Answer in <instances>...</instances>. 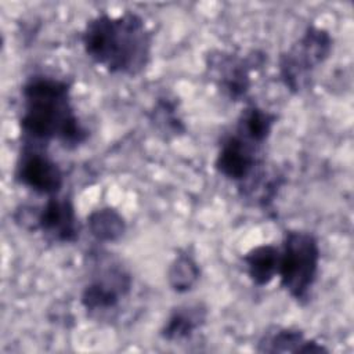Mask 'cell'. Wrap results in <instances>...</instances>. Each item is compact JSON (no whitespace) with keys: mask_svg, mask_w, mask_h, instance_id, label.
Wrapping results in <instances>:
<instances>
[{"mask_svg":"<svg viewBox=\"0 0 354 354\" xmlns=\"http://www.w3.org/2000/svg\"><path fill=\"white\" fill-rule=\"evenodd\" d=\"M267 54L249 50L245 54L228 50H209L205 55V69L210 82L230 101H246L253 86L252 75L260 71Z\"/></svg>","mask_w":354,"mask_h":354,"instance_id":"5","label":"cell"},{"mask_svg":"<svg viewBox=\"0 0 354 354\" xmlns=\"http://www.w3.org/2000/svg\"><path fill=\"white\" fill-rule=\"evenodd\" d=\"M149 120L165 138L178 137L187 131L178 113V104L170 97H160L156 100L149 112Z\"/></svg>","mask_w":354,"mask_h":354,"instance_id":"16","label":"cell"},{"mask_svg":"<svg viewBox=\"0 0 354 354\" xmlns=\"http://www.w3.org/2000/svg\"><path fill=\"white\" fill-rule=\"evenodd\" d=\"M321 248L317 236L304 230H286L279 246V286L299 304L308 301L317 282Z\"/></svg>","mask_w":354,"mask_h":354,"instance_id":"3","label":"cell"},{"mask_svg":"<svg viewBox=\"0 0 354 354\" xmlns=\"http://www.w3.org/2000/svg\"><path fill=\"white\" fill-rule=\"evenodd\" d=\"M257 353H295V354H321L329 353V348L315 339L307 337L304 330L295 326L271 325L256 343Z\"/></svg>","mask_w":354,"mask_h":354,"instance_id":"10","label":"cell"},{"mask_svg":"<svg viewBox=\"0 0 354 354\" xmlns=\"http://www.w3.org/2000/svg\"><path fill=\"white\" fill-rule=\"evenodd\" d=\"M80 43L87 58L108 73L136 77L151 62L153 33L134 11L100 12L84 24Z\"/></svg>","mask_w":354,"mask_h":354,"instance_id":"2","label":"cell"},{"mask_svg":"<svg viewBox=\"0 0 354 354\" xmlns=\"http://www.w3.org/2000/svg\"><path fill=\"white\" fill-rule=\"evenodd\" d=\"M249 281L257 286H268L278 275L279 246L272 243H261L250 248L241 257Z\"/></svg>","mask_w":354,"mask_h":354,"instance_id":"13","label":"cell"},{"mask_svg":"<svg viewBox=\"0 0 354 354\" xmlns=\"http://www.w3.org/2000/svg\"><path fill=\"white\" fill-rule=\"evenodd\" d=\"M12 218L30 232H40L53 243H75L80 236V224L71 196H48L41 206L19 205Z\"/></svg>","mask_w":354,"mask_h":354,"instance_id":"6","label":"cell"},{"mask_svg":"<svg viewBox=\"0 0 354 354\" xmlns=\"http://www.w3.org/2000/svg\"><path fill=\"white\" fill-rule=\"evenodd\" d=\"M333 51L330 32L318 25H308L301 36L278 58V76L292 94L310 87L313 73L326 62Z\"/></svg>","mask_w":354,"mask_h":354,"instance_id":"4","label":"cell"},{"mask_svg":"<svg viewBox=\"0 0 354 354\" xmlns=\"http://www.w3.org/2000/svg\"><path fill=\"white\" fill-rule=\"evenodd\" d=\"M133 289L130 271L119 261H100L80 292V304L90 314H106L116 310Z\"/></svg>","mask_w":354,"mask_h":354,"instance_id":"7","label":"cell"},{"mask_svg":"<svg viewBox=\"0 0 354 354\" xmlns=\"http://www.w3.org/2000/svg\"><path fill=\"white\" fill-rule=\"evenodd\" d=\"M87 230L97 242L113 243L123 238L127 231V223L118 209L102 206L87 216Z\"/></svg>","mask_w":354,"mask_h":354,"instance_id":"14","label":"cell"},{"mask_svg":"<svg viewBox=\"0 0 354 354\" xmlns=\"http://www.w3.org/2000/svg\"><path fill=\"white\" fill-rule=\"evenodd\" d=\"M277 120L278 115L275 112H271L256 102L248 101L236 118L234 131L263 148L271 137Z\"/></svg>","mask_w":354,"mask_h":354,"instance_id":"12","label":"cell"},{"mask_svg":"<svg viewBox=\"0 0 354 354\" xmlns=\"http://www.w3.org/2000/svg\"><path fill=\"white\" fill-rule=\"evenodd\" d=\"M22 141L48 145L58 141L65 149H76L88 138L72 104L69 82L47 73L29 76L21 87Z\"/></svg>","mask_w":354,"mask_h":354,"instance_id":"1","label":"cell"},{"mask_svg":"<svg viewBox=\"0 0 354 354\" xmlns=\"http://www.w3.org/2000/svg\"><path fill=\"white\" fill-rule=\"evenodd\" d=\"M14 177L22 187L47 198L59 195L64 187V170L47 147L29 141L21 142Z\"/></svg>","mask_w":354,"mask_h":354,"instance_id":"8","label":"cell"},{"mask_svg":"<svg viewBox=\"0 0 354 354\" xmlns=\"http://www.w3.org/2000/svg\"><path fill=\"white\" fill-rule=\"evenodd\" d=\"M166 278L173 292L187 293L195 288L201 278L199 263L188 249H180L167 267Z\"/></svg>","mask_w":354,"mask_h":354,"instance_id":"15","label":"cell"},{"mask_svg":"<svg viewBox=\"0 0 354 354\" xmlns=\"http://www.w3.org/2000/svg\"><path fill=\"white\" fill-rule=\"evenodd\" d=\"M264 166L261 147L248 141L234 130L221 138L214 169L224 178L239 187L246 184Z\"/></svg>","mask_w":354,"mask_h":354,"instance_id":"9","label":"cell"},{"mask_svg":"<svg viewBox=\"0 0 354 354\" xmlns=\"http://www.w3.org/2000/svg\"><path fill=\"white\" fill-rule=\"evenodd\" d=\"M209 310L202 301L183 303L171 308L159 335L165 342L183 343L201 330L207 321Z\"/></svg>","mask_w":354,"mask_h":354,"instance_id":"11","label":"cell"}]
</instances>
